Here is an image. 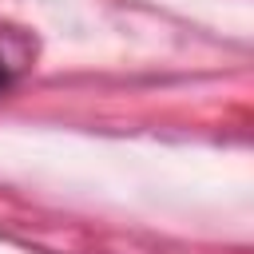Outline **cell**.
<instances>
[{"instance_id": "obj_1", "label": "cell", "mask_w": 254, "mask_h": 254, "mask_svg": "<svg viewBox=\"0 0 254 254\" xmlns=\"http://www.w3.org/2000/svg\"><path fill=\"white\" fill-rule=\"evenodd\" d=\"M8 83H12V64H8V60H4V52H0V91H4Z\"/></svg>"}]
</instances>
